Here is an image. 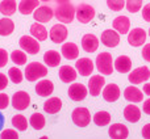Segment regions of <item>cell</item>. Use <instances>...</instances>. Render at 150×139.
Masks as SVG:
<instances>
[{"label":"cell","mask_w":150,"mask_h":139,"mask_svg":"<svg viewBox=\"0 0 150 139\" xmlns=\"http://www.w3.org/2000/svg\"><path fill=\"white\" fill-rule=\"evenodd\" d=\"M55 1H58V3H67V1H70V0H55Z\"/></svg>","instance_id":"cell-49"},{"label":"cell","mask_w":150,"mask_h":139,"mask_svg":"<svg viewBox=\"0 0 150 139\" xmlns=\"http://www.w3.org/2000/svg\"><path fill=\"white\" fill-rule=\"evenodd\" d=\"M132 68V60L128 55H120L115 60V70L119 71L120 74H127Z\"/></svg>","instance_id":"cell-19"},{"label":"cell","mask_w":150,"mask_h":139,"mask_svg":"<svg viewBox=\"0 0 150 139\" xmlns=\"http://www.w3.org/2000/svg\"><path fill=\"white\" fill-rule=\"evenodd\" d=\"M142 58L150 63V44H146L142 49Z\"/></svg>","instance_id":"cell-43"},{"label":"cell","mask_w":150,"mask_h":139,"mask_svg":"<svg viewBox=\"0 0 150 139\" xmlns=\"http://www.w3.org/2000/svg\"><path fill=\"white\" fill-rule=\"evenodd\" d=\"M62 55L69 60H73V59H76L78 55H79V49L78 46L73 42H67V44H63L62 45Z\"/></svg>","instance_id":"cell-24"},{"label":"cell","mask_w":150,"mask_h":139,"mask_svg":"<svg viewBox=\"0 0 150 139\" xmlns=\"http://www.w3.org/2000/svg\"><path fill=\"white\" fill-rule=\"evenodd\" d=\"M78 74L76 70L73 68L71 66H62L59 68V79L62 80L63 83H71L76 79Z\"/></svg>","instance_id":"cell-26"},{"label":"cell","mask_w":150,"mask_h":139,"mask_svg":"<svg viewBox=\"0 0 150 139\" xmlns=\"http://www.w3.org/2000/svg\"><path fill=\"white\" fill-rule=\"evenodd\" d=\"M69 97L73 101H83L88 93V89L80 83H74L69 87Z\"/></svg>","instance_id":"cell-13"},{"label":"cell","mask_w":150,"mask_h":139,"mask_svg":"<svg viewBox=\"0 0 150 139\" xmlns=\"http://www.w3.org/2000/svg\"><path fill=\"white\" fill-rule=\"evenodd\" d=\"M142 18L146 22H150V3L142 8Z\"/></svg>","instance_id":"cell-42"},{"label":"cell","mask_w":150,"mask_h":139,"mask_svg":"<svg viewBox=\"0 0 150 139\" xmlns=\"http://www.w3.org/2000/svg\"><path fill=\"white\" fill-rule=\"evenodd\" d=\"M96 68L103 75H111L113 72V58L109 53H101L96 57Z\"/></svg>","instance_id":"cell-3"},{"label":"cell","mask_w":150,"mask_h":139,"mask_svg":"<svg viewBox=\"0 0 150 139\" xmlns=\"http://www.w3.org/2000/svg\"><path fill=\"white\" fill-rule=\"evenodd\" d=\"M112 26L116 32H119L120 34H125L129 32L130 28V20L127 17V16H119L113 20L112 22Z\"/></svg>","instance_id":"cell-21"},{"label":"cell","mask_w":150,"mask_h":139,"mask_svg":"<svg viewBox=\"0 0 150 139\" xmlns=\"http://www.w3.org/2000/svg\"><path fill=\"white\" fill-rule=\"evenodd\" d=\"M82 47L86 53H95L99 47V39L93 34H84L82 38Z\"/></svg>","instance_id":"cell-18"},{"label":"cell","mask_w":150,"mask_h":139,"mask_svg":"<svg viewBox=\"0 0 150 139\" xmlns=\"http://www.w3.org/2000/svg\"><path fill=\"white\" fill-rule=\"evenodd\" d=\"M37 7H40V0H21L18 4V11L20 13L28 16L34 12Z\"/></svg>","instance_id":"cell-27"},{"label":"cell","mask_w":150,"mask_h":139,"mask_svg":"<svg viewBox=\"0 0 150 139\" xmlns=\"http://www.w3.org/2000/svg\"><path fill=\"white\" fill-rule=\"evenodd\" d=\"M149 79H150V70L146 67V66H142V67L133 70V71H130L129 75H128V80L134 85L148 81Z\"/></svg>","instance_id":"cell-7"},{"label":"cell","mask_w":150,"mask_h":139,"mask_svg":"<svg viewBox=\"0 0 150 139\" xmlns=\"http://www.w3.org/2000/svg\"><path fill=\"white\" fill-rule=\"evenodd\" d=\"M142 110L145 112L146 114H149L150 116V98H148V100L144 102V106H142Z\"/></svg>","instance_id":"cell-46"},{"label":"cell","mask_w":150,"mask_h":139,"mask_svg":"<svg viewBox=\"0 0 150 139\" xmlns=\"http://www.w3.org/2000/svg\"><path fill=\"white\" fill-rule=\"evenodd\" d=\"M44 60L45 65L49 66V67H57L61 63V54L58 51H55V50H49V51L45 53Z\"/></svg>","instance_id":"cell-29"},{"label":"cell","mask_w":150,"mask_h":139,"mask_svg":"<svg viewBox=\"0 0 150 139\" xmlns=\"http://www.w3.org/2000/svg\"><path fill=\"white\" fill-rule=\"evenodd\" d=\"M11 59H12V62L15 63V65L23 66V65L26 63L28 57H26V54H25L24 50H13L12 54H11Z\"/></svg>","instance_id":"cell-35"},{"label":"cell","mask_w":150,"mask_h":139,"mask_svg":"<svg viewBox=\"0 0 150 139\" xmlns=\"http://www.w3.org/2000/svg\"><path fill=\"white\" fill-rule=\"evenodd\" d=\"M69 36L67 28L63 24H57L54 25L49 32V37L54 44H63Z\"/></svg>","instance_id":"cell-10"},{"label":"cell","mask_w":150,"mask_h":139,"mask_svg":"<svg viewBox=\"0 0 150 139\" xmlns=\"http://www.w3.org/2000/svg\"><path fill=\"white\" fill-rule=\"evenodd\" d=\"M41 1H50V0H41Z\"/></svg>","instance_id":"cell-50"},{"label":"cell","mask_w":150,"mask_h":139,"mask_svg":"<svg viewBox=\"0 0 150 139\" xmlns=\"http://www.w3.org/2000/svg\"><path fill=\"white\" fill-rule=\"evenodd\" d=\"M149 36H150V29H149Z\"/></svg>","instance_id":"cell-51"},{"label":"cell","mask_w":150,"mask_h":139,"mask_svg":"<svg viewBox=\"0 0 150 139\" xmlns=\"http://www.w3.org/2000/svg\"><path fill=\"white\" fill-rule=\"evenodd\" d=\"M54 16L57 17V20L59 22L70 24V22H73L74 17H75V7L70 1L59 3V5L54 11Z\"/></svg>","instance_id":"cell-1"},{"label":"cell","mask_w":150,"mask_h":139,"mask_svg":"<svg viewBox=\"0 0 150 139\" xmlns=\"http://www.w3.org/2000/svg\"><path fill=\"white\" fill-rule=\"evenodd\" d=\"M124 117L128 122H130V124H136V122H138L141 119V110L137 108V106L133 105V104H130V105L125 106Z\"/></svg>","instance_id":"cell-22"},{"label":"cell","mask_w":150,"mask_h":139,"mask_svg":"<svg viewBox=\"0 0 150 139\" xmlns=\"http://www.w3.org/2000/svg\"><path fill=\"white\" fill-rule=\"evenodd\" d=\"M120 97V88L117 84H111L105 85V88L103 89V98L107 101V102H115L117 101Z\"/></svg>","instance_id":"cell-16"},{"label":"cell","mask_w":150,"mask_h":139,"mask_svg":"<svg viewBox=\"0 0 150 139\" xmlns=\"http://www.w3.org/2000/svg\"><path fill=\"white\" fill-rule=\"evenodd\" d=\"M8 63V53L4 49H0V68H3Z\"/></svg>","instance_id":"cell-41"},{"label":"cell","mask_w":150,"mask_h":139,"mask_svg":"<svg viewBox=\"0 0 150 139\" xmlns=\"http://www.w3.org/2000/svg\"><path fill=\"white\" fill-rule=\"evenodd\" d=\"M0 137H1L3 139H17L18 138V134L15 131V130L7 129V130H4V131L0 134Z\"/></svg>","instance_id":"cell-39"},{"label":"cell","mask_w":150,"mask_h":139,"mask_svg":"<svg viewBox=\"0 0 150 139\" xmlns=\"http://www.w3.org/2000/svg\"><path fill=\"white\" fill-rule=\"evenodd\" d=\"M12 105L16 110H25L30 105V96L24 91H18L12 96Z\"/></svg>","instance_id":"cell-9"},{"label":"cell","mask_w":150,"mask_h":139,"mask_svg":"<svg viewBox=\"0 0 150 139\" xmlns=\"http://www.w3.org/2000/svg\"><path fill=\"white\" fill-rule=\"evenodd\" d=\"M107 5L111 11L113 12H119L124 8L125 5V0H107Z\"/></svg>","instance_id":"cell-38"},{"label":"cell","mask_w":150,"mask_h":139,"mask_svg":"<svg viewBox=\"0 0 150 139\" xmlns=\"http://www.w3.org/2000/svg\"><path fill=\"white\" fill-rule=\"evenodd\" d=\"M146 37L148 34L142 28H134L128 33V42L130 46L140 47L146 42Z\"/></svg>","instance_id":"cell-8"},{"label":"cell","mask_w":150,"mask_h":139,"mask_svg":"<svg viewBox=\"0 0 150 139\" xmlns=\"http://www.w3.org/2000/svg\"><path fill=\"white\" fill-rule=\"evenodd\" d=\"M15 30V24L9 18H1L0 20V36L7 37L9 34H12V32Z\"/></svg>","instance_id":"cell-31"},{"label":"cell","mask_w":150,"mask_h":139,"mask_svg":"<svg viewBox=\"0 0 150 139\" xmlns=\"http://www.w3.org/2000/svg\"><path fill=\"white\" fill-rule=\"evenodd\" d=\"M105 84V79L101 75H92L88 80V92L91 96H99Z\"/></svg>","instance_id":"cell-12"},{"label":"cell","mask_w":150,"mask_h":139,"mask_svg":"<svg viewBox=\"0 0 150 139\" xmlns=\"http://www.w3.org/2000/svg\"><path fill=\"white\" fill-rule=\"evenodd\" d=\"M29 124L32 125V127H34V130H41L44 129L45 124H46V119H45V117L41 113H33L30 116Z\"/></svg>","instance_id":"cell-33"},{"label":"cell","mask_w":150,"mask_h":139,"mask_svg":"<svg viewBox=\"0 0 150 139\" xmlns=\"http://www.w3.org/2000/svg\"><path fill=\"white\" fill-rule=\"evenodd\" d=\"M4 122H5V118H4V116L1 114V112H0V131H1L3 126H4Z\"/></svg>","instance_id":"cell-48"},{"label":"cell","mask_w":150,"mask_h":139,"mask_svg":"<svg viewBox=\"0 0 150 139\" xmlns=\"http://www.w3.org/2000/svg\"><path fill=\"white\" fill-rule=\"evenodd\" d=\"M62 109V101L58 97H52L49 100L45 101L44 104V110L46 112L47 114H55Z\"/></svg>","instance_id":"cell-25"},{"label":"cell","mask_w":150,"mask_h":139,"mask_svg":"<svg viewBox=\"0 0 150 139\" xmlns=\"http://www.w3.org/2000/svg\"><path fill=\"white\" fill-rule=\"evenodd\" d=\"M93 122L98 126H107L111 122V114L105 110H100L98 113H95L93 116Z\"/></svg>","instance_id":"cell-32"},{"label":"cell","mask_w":150,"mask_h":139,"mask_svg":"<svg viewBox=\"0 0 150 139\" xmlns=\"http://www.w3.org/2000/svg\"><path fill=\"white\" fill-rule=\"evenodd\" d=\"M100 41L107 47H116L120 44V33L115 29H107L101 33Z\"/></svg>","instance_id":"cell-11"},{"label":"cell","mask_w":150,"mask_h":139,"mask_svg":"<svg viewBox=\"0 0 150 139\" xmlns=\"http://www.w3.org/2000/svg\"><path fill=\"white\" fill-rule=\"evenodd\" d=\"M47 75L46 66L41 65L38 62H32L25 67V79L28 81H36V80L41 79V77Z\"/></svg>","instance_id":"cell-2"},{"label":"cell","mask_w":150,"mask_h":139,"mask_svg":"<svg viewBox=\"0 0 150 139\" xmlns=\"http://www.w3.org/2000/svg\"><path fill=\"white\" fill-rule=\"evenodd\" d=\"M108 135L113 139H125L129 137V130L122 124H113L109 127Z\"/></svg>","instance_id":"cell-17"},{"label":"cell","mask_w":150,"mask_h":139,"mask_svg":"<svg viewBox=\"0 0 150 139\" xmlns=\"http://www.w3.org/2000/svg\"><path fill=\"white\" fill-rule=\"evenodd\" d=\"M53 91H54V85H53V83L50 81V80H41V81L37 83L36 85V93L38 96H41V97H47V96H50L53 93Z\"/></svg>","instance_id":"cell-23"},{"label":"cell","mask_w":150,"mask_h":139,"mask_svg":"<svg viewBox=\"0 0 150 139\" xmlns=\"http://www.w3.org/2000/svg\"><path fill=\"white\" fill-rule=\"evenodd\" d=\"M75 68L82 76H88L93 71V62L90 58H80L75 63Z\"/></svg>","instance_id":"cell-15"},{"label":"cell","mask_w":150,"mask_h":139,"mask_svg":"<svg viewBox=\"0 0 150 139\" xmlns=\"http://www.w3.org/2000/svg\"><path fill=\"white\" fill-rule=\"evenodd\" d=\"M73 122L78 127H86L91 122V113L87 108H76L73 110Z\"/></svg>","instance_id":"cell-6"},{"label":"cell","mask_w":150,"mask_h":139,"mask_svg":"<svg viewBox=\"0 0 150 139\" xmlns=\"http://www.w3.org/2000/svg\"><path fill=\"white\" fill-rule=\"evenodd\" d=\"M7 87H8V77L0 72V91L5 89Z\"/></svg>","instance_id":"cell-44"},{"label":"cell","mask_w":150,"mask_h":139,"mask_svg":"<svg viewBox=\"0 0 150 139\" xmlns=\"http://www.w3.org/2000/svg\"><path fill=\"white\" fill-rule=\"evenodd\" d=\"M125 5L130 13H137L142 7V0H125Z\"/></svg>","instance_id":"cell-37"},{"label":"cell","mask_w":150,"mask_h":139,"mask_svg":"<svg viewBox=\"0 0 150 139\" xmlns=\"http://www.w3.org/2000/svg\"><path fill=\"white\" fill-rule=\"evenodd\" d=\"M54 16V11L47 5H41L36 8V12L33 13V17L37 22H49Z\"/></svg>","instance_id":"cell-14"},{"label":"cell","mask_w":150,"mask_h":139,"mask_svg":"<svg viewBox=\"0 0 150 139\" xmlns=\"http://www.w3.org/2000/svg\"><path fill=\"white\" fill-rule=\"evenodd\" d=\"M124 97H125V100L130 101V102H141V101L144 100V93H142V91H140L137 87L130 85V87L125 88Z\"/></svg>","instance_id":"cell-20"},{"label":"cell","mask_w":150,"mask_h":139,"mask_svg":"<svg viewBox=\"0 0 150 139\" xmlns=\"http://www.w3.org/2000/svg\"><path fill=\"white\" fill-rule=\"evenodd\" d=\"M18 45H20L21 50H24L25 53L30 55H36L38 54L40 51V44H38V39H36L33 36H23L18 41Z\"/></svg>","instance_id":"cell-5"},{"label":"cell","mask_w":150,"mask_h":139,"mask_svg":"<svg viewBox=\"0 0 150 139\" xmlns=\"http://www.w3.org/2000/svg\"><path fill=\"white\" fill-rule=\"evenodd\" d=\"M11 122H12L13 127H16L18 131H25V130L28 129V121H26V118L24 116H21V114H16L15 117H12V121Z\"/></svg>","instance_id":"cell-34"},{"label":"cell","mask_w":150,"mask_h":139,"mask_svg":"<svg viewBox=\"0 0 150 139\" xmlns=\"http://www.w3.org/2000/svg\"><path fill=\"white\" fill-rule=\"evenodd\" d=\"M30 34L36 39H38V41H45V39L47 38V36H49L46 28L40 22H36L30 26Z\"/></svg>","instance_id":"cell-28"},{"label":"cell","mask_w":150,"mask_h":139,"mask_svg":"<svg viewBox=\"0 0 150 139\" xmlns=\"http://www.w3.org/2000/svg\"><path fill=\"white\" fill-rule=\"evenodd\" d=\"M8 105H9V96L5 93H0V110L7 109Z\"/></svg>","instance_id":"cell-40"},{"label":"cell","mask_w":150,"mask_h":139,"mask_svg":"<svg viewBox=\"0 0 150 139\" xmlns=\"http://www.w3.org/2000/svg\"><path fill=\"white\" fill-rule=\"evenodd\" d=\"M75 16H76L79 22L87 24L90 21H92V18L95 17V9H93L92 5L82 3L75 8Z\"/></svg>","instance_id":"cell-4"},{"label":"cell","mask_w":150,"mask_h":139,"mask_svg":"<svg viewBox=\"0 0 150 139\" xmlns=\"http://www.w3.org/2000/svg\"><path fill=\"white\" fill-rule=\"evenodd\" d=\"M141 134H142L144 138L150 139V124H146L145 126L142 127V130H141Z\"/></svg>","instance_id":"cell-45"},{"label":"cell","mask_w":150,"mask_h":139,"mask_svg":"<svg viewBox=\"0 0 150 139\" xmlns=\"http://www.w3.org/2000/svg\"><path fill=\"white\" fill-rule=\"evenodd\" d=\"M8 77H9V80L12 83H15V84H20L24 79V75H23V72H21L20 68L12 67V68H9V71H8Z\"/></svg>","instance_id":"cell-36"},{"label":"cell","mask_w":150,"mask_h":139,"mask_svg":"<svg viewBox=\"0 0 150 139\" xmlns=\"http://www.w3.org/2000/svg\"><path fill=\"white\" fill-rule=\"evenodd\" d=\"M144 93H145V95H148V96H150V83H148V84L144 85Z\"/></svg>","instance_id":"cell-47"},{"label":"cell","mask_w":150,"mask_h":139,"mask_svg":"<svg viewBox=\"0 0 150 139\" xmlns=\"http://www.w3.org/2000/svg\"><path fill=\"white\" fill-rule=\"evenodd\" d=\"M16 9H17V5H16L15 0H3L0 3V13L7 17L12 16L16 12Z\"/></svg>","instance_id":"cell-30"}]
</instances>
